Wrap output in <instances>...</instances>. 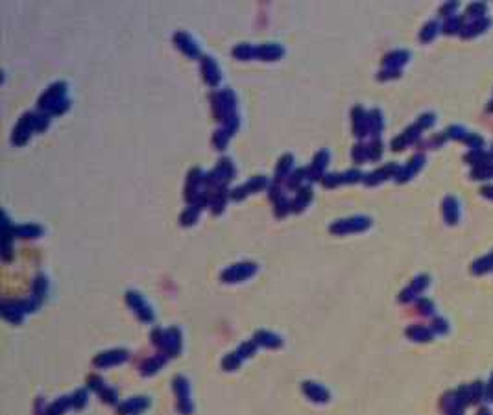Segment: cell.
Instances as JSON below:
<instances>
[{"label":"cell","instance_id":"277c9868","mask_svg":"<svg viewBox=\"0 0 493 415\" xmlns=\"http://www.w3.org/2000/svg\"><path fill=\"white\" fill-rule=\"evenodd\" d=\"M423 160H425V157H423L421 153L420 155H416V157L408 162V166H406L405 170H401V174H397V181H406L410 175L416 174V172L421 168V164H423Z\"/></svg>","mask_w":493,"mask_h":415},{"label":"cell","instance_id":"6da1fadb","mask_svg":"<svg viewBox=\"0 0 493 415\" xmlns=\"http://www.w3.org/2000/svg\"><path fill=\"white\" fill-rule=\"evenodd\" d=\"M340 225H334L333 231H362L366 227L370 225V220L368 218H351L348 222H338Z\"/></svg>","mask_w":493,"mask_h":415},{"label":"cell","instance_id":"ffe728a7","mask_svg":"<svg viewBox=\"0 0 493 415\" xmlns=\"http://www.w3.org/2000/svg\"><path fill=\"white\" fill-rule=\"evenodd\" d=\"M457 7H458L457 2H453V4H449V6L445 4V6L442 7V13H443V15H447V19H449V17H453V15H451V13H453V11L457 9Z\"/></svg>","mask_w":493,"mask_h":415},{"label":"cell","instance_id":"52a82bcc","mask_svg":"<svg viewBox=\"0 0 493 415\" xmlns=\"http://www.w3.org/2000/svg\"><path fill=\"white\" fill-rule=\"evenodd\" d=\"M493 268V253L492 255L484 256V258H480L479 262L473 264V273H486Z\"/></svg>","mask_w":493,"mask_h":415},{"label":"cell","instance_id":"cb8c5ba5","mask_svg":"<svg viewBox=\"0 0 493 415\" xmlns=\"http://www.w3.org/2000/svg\"><path fill=\"white\" fill-rule=\"evenodd\" d=\"M488 399H493V377L490 380V387H488Z\"/></svg>","mask_w":493,"mask_h":415},{"label":"cell","instance_id":"ba28073f","mask_svg":"<svg viewBox=\"0 0 493 415\" xmlns=\"http://www.w3.org/2000/svg\"><path fill=\"white\" fill-rule=\"evenodd\" d=\"M471 177H475V179H490V177H493V164H480V166L473 168Z\"/></svg>","mask_w":493,"mask_h":415},{"label":"cell","instance_id":"30bf717a","mask_svg":"<svg viewBox=\"0 0 493 415\" xmlns=\"http://www.w3.org/2000/svg\"><path fill=\"white\" fill-rule=\"evenodd\" d=\"M176 43H177V46H179L181 50H185L187 56H198V48H190V41L187 35H183V33L176 35Z\"/></svg>","mask_w":493,"mask_h":415},{"label":"cell","instance_id":"7402d4cb","mask_svg":"<svg viewBox=\"0 0 493 415\" xmlns=\"http://www.w3.org/2000/svg\"><path fill=\"white\" fill-rule=\"evenodd\" d=\"M432 308H434V306L430 305L428 301H421V310H423V314H430Z\"/></svg>","mask_w":493,"mask_h":415},{"label":"cell","instance_id":"ac0fdd59","mask_svg":"<svg viewBox=\"0 0 493 415\" xmlns=\"http://www.w3.org/2000/svg\"><path fill=\"white\" fill-rule=\"evenodd\" d=\"M471 391V401L473 402H479L482 399V384L477 382V384H473V387L469 389Z\"/></svg>","mask_w":493,"mask_h":415},{"label":"cell","instance_id":"2e32d148","mask_svg":"<svg viewBox=\"0 0 493 415\" xmlns=\"http://www.w3.org/2000/svg\"><path fill=\"white\" fill-rule=\"evenodd\" d=\"M464 142H467L473 150H482V144H484L482 137H479V135H473V133H467V137H465Z\"/></svg>","mask_w":493,"mask_h":415},{"label":"cell","instance_id":"7a4b0ae2","mask_svg":"<svg viewBox=\"0 0 493 415\" xmlns=\"http://www.w3.org/2000/svg\"><path fill=\"white\" fill-rule=\"evenodd\" d=\"M490 26V21H488L486 17H480V19H475V21L469 24V26H465V28H462V32H460V35H464V37H473V35H477V33H480V32H484V30Z\"/></svg>","mask_w":493,"mask_h":415},{"label":"cell","instance_id":"5b68a950","mask_svg":"<svg viewBox=\"0 0 493 415\" xmlns=\"http://www.w3.org/2000/svg\"><path fill=\"white\" fill-rule=\"evenodd\" d=\"M406 59H408V54L406 52H392L385 58V65L390 68V70H397L401 65H405Z\"/></svg>","mask_w":493,"mask_h":415},{"label":"cell","instance_id":"5bb4252c","mask_svg":"<svg viewBox=\"0 0 493 415\" xmlns=\"http://www.w3.org/2000/svg\"><path fill=\"white\" fill-rule=\"evenodd\" d=\"M281 54H283V48H279L277 44H268L266 48H262V50L259 52L261 58H268V59H274V58H277V56H281Z\"/></svg>","mask_w":493,"mask_h":415},{"label":"cell","instance_id":"9c48e42d","mask_svg":"<svg viewBox=\"0 0 493 415\" xmlns=\"http://www.w3.org/2000/svg\"><path fill=\"white\" fill-rule=\"evenodd\" d=\"M462 22H464V19L462 17H449L447 19V22H445V33H457V32H462Z\"/></svg>","mask_w":493,"mask_h":415},{"label":"cell","instance_id":"9a60e30c","mask_svg":"<svg viewBox=\"0 0 493 415\" xmlns=\"http://www.w3.org/2000/svg\"><path fill=\"white\" fill-rule=\"evenodd\" d=\"M486 13V4H471L467 7V15H475L473 19H480Z\"/></svg>","mask_w":493,"mask_h":415},{"label":"cell","instance_id":"44dd1931","mask_svg":"<svg viewBox=\"0 0 493 415\" xmlns=\"http://www.w3.org/2000/svg\"><path fill=\"white\" fill-rule=\"evenodd\" d=\"M434 328L438 330V332H445V330H447V327H445V321H443V319H436Z\"/></svg>","mask_w":493,"mask_h":415},{"label":"cell","instance_id":"8992f818","mask_svg":"<svg viewBox=\"0 0 493 415\" xmlns=\"http://www.w3.org/2000/svg\"><path fill=\"white\" fill-rule=\"evenodd\" d=\"M203 72H205V80L209 81V83H216L218 81V68L211 58H207L205 63H203Z\"/></svg>","mask_w":493,"mask_h":415},{"label":"cell","instance_id":"7c38bea8","mask_svg":"<svg viewBox=\"0 0 493 415\" xmlns=\"http://www.w3.org/2000/svg\"><path fill=\"white\" fill-rule=\"evenodd\" d=\"M436 32H438V22L436 21H430V22H427V26L423 28V32H421V41H430V39H434V35H436Z\"/></svg>","mask_w":493,"mask_h":415},{"label":"cell","instance_id":"4fadbf2b","mask_svg":"<svg viewBox=\"0 0 493 415\" xmlns=\"http://www.w3.org/2000/svg\"><path fill=\"white\" fill-rule=\"evenodd\" d=\"M368 126L371 128L373 135L377 137V133L381 131V128H383V122H381V113H379V111H373L370 117H368Z\"/></svg>","mask_w":493,"mask_h":415},{"label":"cell","instance_id":"603a6c76","mask_svg":"<svg viewBox=\"0 0 493 415\" xmlns=\"http://www.w3.org/2000/svg\"><path fill=\"white\" fill-rule=\"evenodd\" d=\"M482 194H484L486 197H492L493 199V187H484V189H482Z\"/></svg>","mask_w":493,"mask_h":415},{"label":"cell","instance_id":"4316f807","mask_svg":"<svg viewBox=\"0 0 493 415\" xmlns=\"http://www.w3.org/2000/svg\"><path fill=\"white\" fill-rule=\"evenodd\" d=\"M492 157H493V150H492Z\"/></svg>","mask_w":493,"mask_h":415},{"label":"cell","instance_id":"8fae6325","mask_svg":"<svg viewBox=\"0 0 493 415\" xmlns=\"http://www.w3.org/2000/svg\"><path fill=\"white\" fill-rule=\"evenodd\" d=\"M408 336L414 338V340H421V342H427L430 340V330L425 327H414L408 330Z\"/></svg>","mask_w":493,"mask_h":415},{"label":"cell","instance_id":"d4e9b609","mask_svg":"<svg viewBox=\"0 0 493 415\" xmlns=\"http://www.w3.org/2000/svg\"><path fill=\"white\" fill-rule=\"evenodd\" d=\"M479 415H490V412H488V410H480Z\"/></svg>","mask_w":493,"mask_h":415},{"label":"cell","instance_id":"e0dca14e","mask_svg":"<svg viewBox=\"0 0 493 415\" xmlns=\"http://www.w3.org/2000/svg\"><path fill=\"white\" fill-rule=\"evenodd\" d=\"M447 135H449V137H453V138H458V140H465V137H467V131H465V129H462V128H457V126H453V128H449Z\"/></svg>","mask_w":493,"mask_h":415},{"label":"cell","instance_id":"3957f363","mask_svg":"<svg viewBox=\"0 0 493 415\" xmlns=\"http://www.w3.org/2000/svg\"><path fill=\"white\" fill-rule=\"evenodd\" d=\"M443 216H445V220L449 222L451 225L453 223H457V220H458V203H457V199L455 197H445L443 199Z\"/></svg>","mask_w":493,"mask_h":415},{"label":"cell","instance_id":"d6986e66","mask_svg":"<svg viewBox=\"0 0 493 415\" xmlns=\"http://www.w3.org/2000/svg\"><path fill=\"white\" fill-rule=\"evenodd\" d=\"M432 122H434V115H423V117L418 120V126H420L421 129H425L428 126H432Z\"/></svg>","mask_w":493,"mask_h":415},{"label":"cell","instance_id":"484cf974","mask_svg":"<svg viewBox=\"0 0 493 415\" xmlns=\"http://www.w3.org/2000/svg\"><path fill=\"white\" fill-rule=\"evenodd\" d=\"M490 111H493V102H492V103H490Z\"/></svg>","mask_w":493,"mask_h":415}]
</instances>
